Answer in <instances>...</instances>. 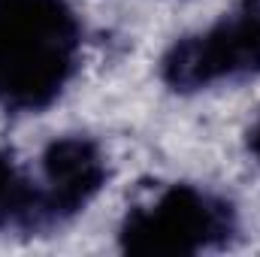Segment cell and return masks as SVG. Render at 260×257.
Instances as JSON below:
<instances>
[{"label":"cell","instance_id":"7a4b0ae2","mask_svg":"<svg viewBox=\"0 0 260 257\" xmlns=\"http://www.w3.org/2000/svg\"><path fill=\"white\" fill-rule=\"evenodd\" d=\"M236 233V212L227 200L197 185H167L154 200L127 209L118 245L127 254H200L221 248Z\"/></svg>","mask_w":260,"mask_h":257},{"label":"cell","instance_id":"3957f363","mask_svg":"<svg viewBox=\"0 0 260 257\" xmlns=\"http://www.w3.org/2000/svg\"><path fill=\"white\" fill-rule=\"evenodd\" d=\"M260 76V0H242L209 27L176 40L160 79L182 94Z\"/></svg>","mask_w":260,"mask_h":257},{"label":"cell","instance_id":"8992f818","mask_svg":"<svg viewBox=\"0 0 260 257\" xmlns=\"http://www.w3.org/2000/svg\"><path fill=\"white\" fill-rule=\"evenodd\" d=\"M248 148H251V154L257 157V164H260V118L254 121V127L248 133Z\"/></svg>","mask_w":260,"mask_h":257},{"label":"cell","instance_id":"277c9868","mask_svg":"<svg viewBox=\"0 0 260 257\" xmlns=\"http://www.w3.org/2000/svg\"><path fill=\"white\" fill-rule=\"evenodd\" d=\"M43 188H40V230L58 227L103 191L109 179L106 157L91 136L70 133L46 145L43 157Z\"/></svg>","mask_w":260,"mask_h":257},{"label":"cell","instance_id":"5b68a950","mask_svg":"<svg viewBox=\"0 0 260 257\" xmlns=\"http://www.w3.org/2000/svg\"><path fill=\"white\" fill-rule=\"evenodd\" d=\"M40 230V188L15 167L9 151H0V227Z\"/></svg>","mask_w":260,"mask_h":257},{"label":"cell","instance_id":"6da1fadb","mask_svg":"<svg viewBox=\"0 0 260 257\" xmlns=\"http://www.w3.org/2000/svg\"><path fill=\"white\" fill-rule=\"evenodd\" d=\"M82 21L67 0H0V106L43 112L76 73Z\"/></svg>","mask_w":260,"mask_h":257}]
</instances>
